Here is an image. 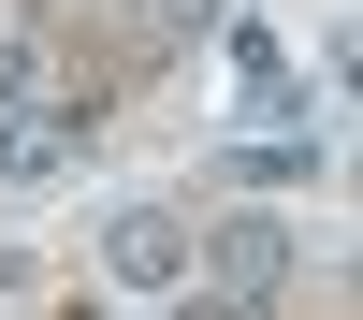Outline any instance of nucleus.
<instances>
[{
    "instance_id": "f257e3e1",
    "label": "nucleus",
    "mask_w": 363,
    "mask_h": 320,
    "mask_svg": "<svg viewBox=\"0 0 363 320\" xmlns=\"http://www.w3.org/2000/svg\"><path fill=\"white\" fill-rule=\"evenodd\" d=\"M189 291L203 306H233V320H262L291 291V233L277 219H218V233H189Z\"/></svg>"
},
{
    "instance_id": "f03ea898",
    "label": "nucleus",
    "mask_w": 363,
    "mask_h": 320,
    "mask_svg": "<svg viewBox=\"0 0 363 320\" xmlns=\"http://www.w3.org/2000/svg\"><path fill=\"white\" fill-rule=\"evenodd\" d=\"M102 277L131 291V306H160V291L189 277V219H174V204H116L102 219Z\"/></svg>"
},
{
    "instance_id": "7ed1b4c3",
    "label": "nucleus",
    "mask_w": 363,
    "mask_h": 320,
    "mask_svg": "<svg viewBox=\"0 0 363 320\" xmlns=\"http://www.w3.org/2000/svg\"><path fill=\"white\" fill-rule=\"evenodd\" d=\"M218 44H233V102H247L262 131H306V73L277 58V29H262V15H233Z\"/></svg>"
},
{
    "instance_id": "20e7f679",
    "label": "nucleus",
    "mask_w": 363,
    "mask_h": 320,
    "mask_svg": "<svg viewBox=\"0 0 363 320\" xmlns=\"http://www.w3.org/2000/svg\"><path fill=\"white\" fill-rule=\"evenodd\" d=\"M73 145H87V116H73V102H44V116H0V189H44Z\"/></svg>"
},
{
    "instance_id": "39448f33",
    "label": "nucleus",
    "mask_w": 363,
    "mask_h": 320,
    "mask_svg": "<svg viewBox=\"0 0 363 320\" xmlns=\"http://www.w3.org/2000/svg\"><path fill=\"white\" fill-rule=\"evenodd\" d=\"M218 175H233V189H306V175H320V131H247V145H218Z\"/></svg>"
},
{
    "instance_id": "423d86ee",
    "label": "nucleus",
    "mask_w": 363,
    "mask_h": 320,
    "mask_svg": "<svg viewBox=\"0 0 363 320\" xmlns=\"http://www.w3.org/2000/svg\"><path fill=\"white\" fill-rule=\"evenodd\" d=\"M29 87H44V44H0V116H15Z\"/></svg>"
},
{
    "instance_id": "0eeeda50",
    "label": "nucleus",
    "mask_w": 363,
    "mask_h": 320,
    "mask_svg": "<svg viewBox=\"0 0 363 320\" xmlns=\"http://www.w3.org/2000/svg\"><path fill=\"white\" fill-rule=\"evenodd\" d=\"M160 320H233V306H203V291H189V277H174V291H160Z\"/></svg>"
},
{
    "instance_id": "6e6552de",
    "label": "nucleus",
    "mask_w": 363,
    "mask_h": 320,
    "mask_svg": "<svg viewBox=\"0 0 363 320\" xmlns=\"http://www.w3.org/2000/svg\"><path fill=\"white\" fill-rule=\"evenodd\" d=\"M87 320H145V306H87Z\"/></svg>"
}]
</instances>
